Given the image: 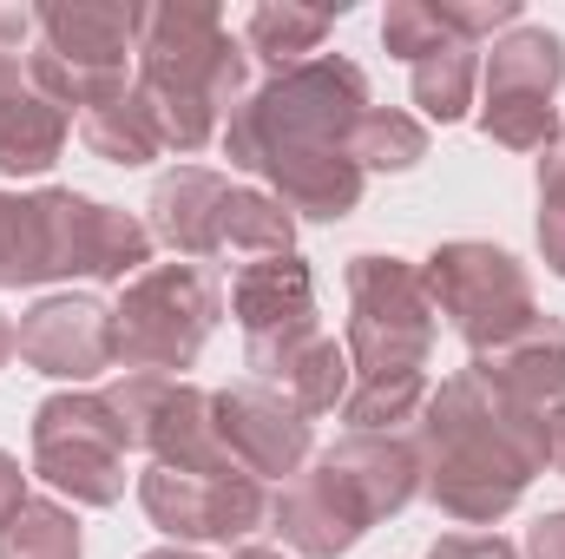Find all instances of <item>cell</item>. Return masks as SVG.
<instances>
[{"mask_svg": "<svg viewBox=\"0 0 565 559\" xmlns=\"http://www.w3.org/2000/svg\"><path fill=\"white\" fill-rule=\"evenodd\" d=\"M369 113V73L342 53H316L302 66L257 86L231 119L224 151L237 171H257L289 218L342 224L362 204V165L349 158V139Z\"/></svg>", "mask_w": 565, "mask_h": 559, "instance_id": "1", "label": "cell"}, {"mask_svg": "<svg viewBox=\"0 0 565 559\" xmlns=\"http://www.w3.org/2000/svg\"><path fill=\"white\" fill-rule=\"evenodd\" d=\"M415 454H422V494L460 527H493L513 514L546 474L533 441L507 421V409L460 369L440 389H427V409L415 421Z\"/></svg>", "mask_w": 565, "mask_h": 559, "instance_id": "2", "label": "cell"}, {"mask_svg": "<svg viewBox=\"0 0 565 559\" xmlns=\"http://www.w3.org/2000/svg\"><path fill=\"white\" fill-rule=\"evenodd\" d=\"M139 93L171 151L217 139L224 113L244 106V46L224 33L211 0H158L139 33Z\"/></svg>", "mask_w": 565, "mask_h": 559, "instance_id": "3", "label": "cell"}, {"mask_svg": "<svg viewBox=\"0 0 565 559\" xmlns=\"http://www.w3.org/2000/svg\"><path fill=\"white\" fill-rule=\"evenodd\" d=\"M151 271V231L132 211H113L99 198H79L66 184H46L33 198L0 191V283H132Z\"/></svg>", "mask_w": 565, "mask_h": 559, "instance_id": "4", "label": "cell"}, {"mask_svg": "<svg viewBox=\"0 0 565 559\" xmlns=\"http://www.w3.org/2000/svg\"><path fill=\"white\" fill-rule=\"evenodd\" d=\"M440 316L427 296L422 271L408 257L362 251L349 257V369L355 389H388V382H427Z\"/></svg>", "mask_w": 565, "mask_h": 559, "instance_id": "5", "label": "cell"}, {"mask_svg": "<svg viewBox=\"0 0 565 559\" xmlns=\"http://www.w3.org/2000/svg\"><path fill=\"white\" fill-rule=\"evenodd\" d=\"M224 316V296L204 264H151L119 283L113 303V362L126 376H171L191 369Z\"/></svg>", "mask_w": 565, "mask_h": 559, "instance_id": "6", "label": "cell"}, {"mask_svg": "<svg viewBox=\"0 0 565 559\" xmlns=\"http://www.w3.org/2000/svg\"><path fill=\"white\" fill-rule=\"evenodd\" d=\"M40 53H26V73L46 99L79 113L93 93L126 80V60L139 53L145 7L139 0H53L33 13Z\"/></svg>", "mask_w": 565, "mask_h": 559, "instance_id": "7", "label": "cell"}, {"mask_svg": "<svg viewBox=\"0 0 565 559\" xmlns=\"http://www.w3.org/2000/svg\"><path fill=\"white\" fill-rule=\"evenodd\" d=\"M422 283L434 296V316H447L454 336L473 356L500 349V342H513V336H526L540 323L526 264L513 251H500V244H480V238L434 244V257L422 264Z\"/></svg>", "mask_w": 565, "mask_h": 559, "instance_id": "8", "label": "cell"}, {"mask_svg": "<svg viewBox=\"0 0 565 559\" xmlns=\"http://www.w3.org/2000/svg\"><path fill=\"white\" fill-rule=\"evenodd\" d=\"M126 454H132L126 428L106 395L66 389V395H46L33 409V474L46 487L73 494V507H119Z\"/></svg>", "mask_w": 565, "mask_h": 559, "instance_id": "9", "label": "cell"}, {"mask_svg": "<svg viewBox=\"0 0 565 559\" xmlns=\"http://www.w3.org/2000/svg\"><path fill=\"white\" fill-rule=\"evenodd\" d=\"M565 80V40L553 27H513L493 40L487 53V80H480V133L507 151H546L559 139V113L553 93Z\"/></svg>", "mask_w": 565, "mask_h": 559, "instance_id": "10", "label": "cell"}, {"mask_svg": "<svg viewBox=\"0 0 565 559\" xmlns=\"http://www.w3.org/2000/svg\"><path fill=\"white\" fill-rule=\"evenodd\" d=\"M467 376L507 409V421L533 441V454L565 481V323L540 316L526 336L480 349Z\"/></svg>", "mask_w": 565, "mask_h": 559, "instance_id": "11", "label": "cell"}, {"mask_svg": "<svg viewBox=\"0 0 565 559\" xmlns=\"http://www.w3.org/2000/svg\"><path fill=\"white\" fill-rule=\"evenodd\" d=\"M139 507L158 534L178 547H250L257 527H270V494L250 474H178V467H145L139 474Z\"/></svg>", "mask_w": 565, "mask_h": 559, "instance_id": "12", "label": "cell"}, {"mask_svg": "<svg viewBox=\"0 0 565 559\" xmlns=\"http://www.w3.org/2000/svg\"><path fill=\"white\" fill-rule=\"evenodd\" d=\"M329 500L369 534L375 520L402 514L415 494H422V454H415V434H342L335 447H322V461L309 467Z\"/></svg>", "mask_w": 565, "mask_h": 559, "instance_id": "13", "label": "cell"}, {"mask_svg": "<svg viewBox=\"0 0 565 559\" xmlns=\"http://www.w3.org/2000/svg\"><path fill=\"white\" fill-rule=\"evenodd\" d=\"M211 421H217V441L224 454L250 474V481H282L309 461L316 447V428L296 402H282L277 389L264 382H237V389H217L211 395Z\"/></svg>", "mask_w": 565, "mask_h": 559, "instance_id": "14", "label": "cell"}, {"mask_svg": "<svg viewBox=\"0 0 565 559\" xmlns=\"http://www.w3.org/2000/svg\"><path fill=\"white\" fill-rule=\"evenodd\" d=\"M20 362L53 382H93L113 369V309L99 296H40L20 316Z\"/></svg>", "mask_w": 565, "mask_h": 559, "instance_id": "15", "label": "cell"}, {"mask_svg": "<svg viewBox=\"0 0 565 559\" xmlns=\"http://www.w3.org/2000/svg\"><path fill=\"white\" fill-rule=\"evenodd\" d=\"M244 362L264 389H277L302 415H335L355 389L349 349L322 329H296V336H277V342H244Z\"/></svg>", "mask_w": 565, "mask_h": 559, "instance_id": "16", "label": "cell"}, {"mask_svg": "<svg viewBox=\"0 0 565 559\" xmlns=\"http://www.w3.org/2000/svg\"><path fill=\"white\" fill-rule=\"evenodd\" d=\"M66 133H73V113L33 86L20 53H0V171L7 178L53 171L66 151Z\"/></svg>", "mask_w": 565, "mask_h": 559, "instance_id": "17", "label": "cell"}, {"mask_svg": "<svg viewBox=\"0 0 565 559\" xmlns=\"http://www.w3.org/2000/svg\"><path fill=\"white\" fill-rule=\"evenodd\" d=\"M231 316L244 329V342H277L296 329H316V277L309 264L289 257H257L231 277Z\"/></svg>", "mask_w": 565, "mask_h": 559, "instance_id": "18", "label": "cell"}, {"mask_svg": "<svg viewBox=\"0 0 565 559\" xmlns=\"http://www.w3.org/2000/svg\"><path fill=\"white\" fill-rule=\"evenodd\" d=\"M224 178L204 165H178L151 184V244H171L178 257H224L217 251V211H224Z\"/></svg>", "mask_w": 565, "mask_h": 559, "instance_id": "19", "label": "cell"}, {"mask_svg": "<svg viewBox=\"0 0 565 559\" xmlns=\"http://www.w3.org/2000/svg\"><path fill=\"white\" fill-rule=\"evenodd\" d=\"M79 139H86V151H99L106 165H151L164 151L139 80H113L106 93H93L79 106Z\"/></svg>", "mask_w": 565, "mask_h": 559, "instance_id": "20", "label": "cell"}, {"mask_svg": "<svg viewBox=\"0 0 565 559\" xmlns=\"http://www.w3.org/2000/svg\"><path fill=\"white\" fill-rule=\"evenodd\" d=\"M329 27H335V13H329V7L264 0V7H250V20H244V46H250L257 60H270L277 73H289V66L316 60V46H322V33H329Z\"/></svg>", "mask_w": 565, "mask_h": 559, "instance_id": "21", "label": "cell"}, {"mask_svg": "<svg viewBox=\"0 0 565 559\" xmlns=\"http://www.w3.org/2000/svg\"><path fill=\"white\" fill-rule=\"evenodd\" d=\"M217 251L289 257V251H296V218L282 211L270 191H244V184H231V191H224V211H217Z\"/></svg>", "mask_w": 565, "mask_h": 559, "instance_id": "22", "label": "cell"}, {"mask_svg": "<svg viewBox=\"0 0 565 559\" xmlns=\"http://www.w3.org/2000/svg\"><path fill=\"white\" fill-rule=\"evenodd\" d=\"M79 520L60 500H20L0 527V559H79Z\"/></svg>", "mask_w": 565, "mask_h": 559, "instance_id": "23", "label": "cell"}, {"mask_svg": "<svg viewBox=\"0 0 565 559\" xmlns=\"http://www.w3.org/2000/svg\"><path fill=\"white\" fill-rule=\"evenodd\" d=\"M349 158L362 165V178H369V171H415L427 158L422 119H408V113H395V106H369L362 126H355V139H349Z\"/></svg>", "mask_w": 565, "mask_h": 559, "instance_id": "24", "label": "cell"}, {"mask_svg": "<svg viewBox=\"0 0 565 559\" xmlns=\"http://www.w3.org/2000/svg\"><path fill=\"white\" fill-rule=\"evenodd\" d=\"M473 80H480V60H473V46L454 40V46L415 60V106H422L427 119L454 126V119H467V106H473Z\"/></svg>", "mask_w": 565, "mask_h": 559, "instance_id": "25", "label": "cell"}, {"mask_svg": "<svg viewBox=\"0 0 565 559\" xmlns=\"http://www.w3.org/2000/svg\"><path fill=\"white\" fill-rule=\"evenodd\" d=\"M382 46L395 53V60H427V53H440V46H454V33L440 27V13H434V0H388V13H382ZM467 46V40H460Z\"/></svg>", "mask_w": 565, "mask_h": 559, "instance_id": "26", "label": "cell"}, {"mask_svg": "<svg viewBox=\"0 0 565 559\" xmlns=\"http://www.w3.org/2000/svg\"><path fill=\"white\" fill-rule=\"evenodd\" d=\"M540 257L565 277V133L540 151Z\"/></svg>", "mask_w": 565, "mask_h": 559, "instance_id": "27", "label": "cell"}, {"mask_svg": "<svg viewBox=\"0 0 565 559\" xmlns=\"http://www.w3.org/2000/svg\"><path fill=\"white\" fill-rule=\"evenodd\" d=\"M434 13H440V27L454 33V40H487V33H513L520 27V0H434Z\"/></svg>", "mask_w": 565, "mask_h": 559, "instance_id": "28", "label": "cell"}, {"mask_svg": "<svg viewBox=\"0 0 565 559\" xmlns=\"http://www.w3.org/2000/svg\"><path fill=\"white\" fill-rule=\"evenodd\" d=\"M427 559H520V547L500 534H447V540H434Z\"/></svg>", "mask_w": 565, "mask_h": 559, "instance_id": "29", "label": "cell"}, {"mask_svg": "<svg viewBox=\"0 0 565 559\" xmlns=\"http://www.w3.org/2000/svg\"><path fill=\"white\" fill-rule=\"evenodd\" d=\"M526 559H565V514H546L526 534Z\"/></svg>", "mask_w": 565, "mask_h": 559, "instance_id": "30", "label": "cell"}, {"mask_svg": "<svg viewBox=\"0 0 565 559\" xmlns=\"http://www.w3.org/2000/svg\"><path fill=\"white\" fill-rule=\"evenodd\" d=\"M20 500H26V474H20V461L0 447V527H7V514H13Z\"/></svg>", "mask_w": 565, "mask_h": 559, "instance_id": "31", "label": "cell"}, {"mask_svg": "<svg viewBox=\"0 0 565 559\" xmlns=\"http://www.w3.org/2000/svg\"><path fill=\"white\" fill-rule=\"evenodd\" d=\"M26 33H40V27H33V13H26V7H0V53H20V40H26Z\"/></svg>", "mask_w": 565, "mask_h": 559, "instance_id": "32", "label": "cell"}, {"mask_svg": "<svg viewBox=\"0 0 565 559\" xmlns=\"http://www.w3.org/2000/svg\"><path fill=\"white\" fill-rule=\"evenodd\" d=\"M13 336H20V329H13V323H7V309H0V369H7V356H13V349H20V342H13Z\"/></svg>", "mask_w": 565, "mask_h": 559, "instance_id": "33", "label": "cell"}, {"mask_svg": "<svg viewBox=\"0 0 565 559\" xmlns=\"http://www.w3.org/2000/svg\"><path fill=\"white\" fill-rule=\"evenodd\" d=\"M139 559H204V553H191V547H158V553H139Z\"/></svg>", "mask_w": 565, "mask_h": 559, "instance_id": "34", "label": "cell"}, {"mask_svg": "<svg viewBox=\"0 0 565 559\" xmlns=\"http://www.w3.org/2000/svg\"><path fill=\"white\" fill-rule=\"evenodd\" d=\"M231 559H282V553H270V547H237Z\"/></svg>", "mask_w": 565, "mask_h": 559, "instance_id": "35", "label": "cell"}]
</instances>
